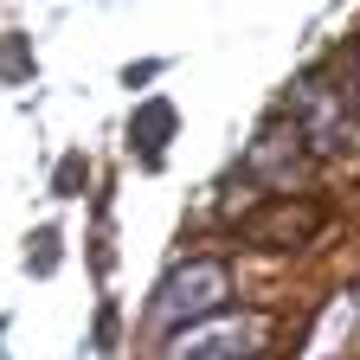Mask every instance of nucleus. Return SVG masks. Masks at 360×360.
Wrapping results in <instances>:
<instances>
[{
  "mask_svg": "<svg viewBox=\"0 0 360 360\" xmlns=\"http://www.w3.org/2000/svg\"><path fill=\"white\" fill-rule=\"evenodd\" d=\"M225 302H232V270H225L219 257H180L161 277L155 302H148V328L155 335H174V328L200 322V315H212Z\"/></svg>",
  "mask_w": 360,
  "mask_h": 360,
  "instance_id": "nucleus-1",
  "label": "nucleus"
},
{
  "mask_svg": "<svg viewBox=\"0 0 360 360\" xmlns=\"http://www.w3.org/2000/svg\"><path fill=\"white\" fill-rule=\"evenodd\" d=\"M315 225H322V212H315L309 200H302V206H296V200H283V225H245V232H251V245L283 251V245H302Z\"/></svg>",
  "mask_w": 360,
  "mask_h": 360,
  "instance_id": "nucleus-6",
  "label": "nucleus"
},
{
  "mask_svg": "<svg viewBox=\"0 0 360 360\" xmlns=\"http://www.w3.org/2000/svg\"><path fill=\"white\" fill-rule=\"evenodd\" d=\"M155 71H161V58H148V65H129V71H122V84H148Z\"/></svg>",
  "mask_w": 360,
  "mask_h": 360,
  "instance_id": "nucleus-8",
  "label": "nucleus"
},
{
  "mask_svg": "<svg viewBox=\"0 0 360 360\" xmlns=\"http://www.w3.org/2000/svg\"><path fill=\"white\" fill-rule=\"evenodd\" d=\"M0 77H7V84L32 77V58H26V39H0Z\"/></svg>",
  "mask_w": 360,
  "mask_h": 360,
  "instance_id": "nucleus-7",
  "label": "nucleus"
},
{
  "mask_svg": "<svg viewBox=\"0 0 360 360\" xmlns=\"http://www.w3.org/2000/svg\"><path fill=\"white\" fill-rule=\"evenodd\" d=\"M161 341H167L174 360H225V354H251V347H264V341H270V322H251V315H225V309H212V315H200V322L174 328V335H161Z\"/></svg>",
  "mask_w": 360,
  "mask_h": 360,
  "instance_id": "nucleus-2",
  "label": "nucleus"
},
{
  "mask_svg": "<svg viewBox=\"0 0 360 360\" xmlns=\"http://www.w3.org/2000/svg\"><path fill=\"white\" fill-rule=\"evenodd\" d=\"M347 110H354V103L335 90V77H328V71H309V77L296 84L290 122L302 129L309 155H335V148H341V135H347Z\"/></svg>",
  "mask_w": 360,
  "mask_h": 360,
  "instance_id": "nucleus-3",
  "label": "nucleus"
},
{
  "mask_svg": "<svg viewBox=\"0 0 360 360\" xmlns=\"http://www.w3.org/2000/svg\"><path fill=\"white\" fill-rule=\"evenodd\" d=\"M174 129H180V110L167 103V97H148L142 110L129 116V155L142 161L148 174L167 161V142H174Z\"/></svg>",
  "mask_w": 360,
  "mask_h": 360,
  "instance_id": "nucleus-5",
  "label": "nucleus"
},
{
  "mask_svg": "<svg viewBox=\"0 0 360 360\" xmlns=\"http://www.w3.org/2000/svg\"><path fill=\"white\" fill-rule=\"evenodd\" d=\"M302 167H309V142L290 116H270L245 148V174L264 180V187H290V180H302Z\"/></svg>",
  "mask_w": 360,
  "mask_h": 360,
  "instance_id": "nucleus-4",
  "label": "nucleus"
},
{
  "mask_svg": "<svg viewBox=\"0 0 360 360\" xmlns=\"http://www.w3.org/2000/svg\"><path fill=\"white\" fill-rule=\"evenodd\" d=\"M77 180H84V161H65V167H58V187L71 193V187H77Z\"/></svg>",
  "mask_w": 360,
  "mask_h": 360,
  "instance_id": "nucleus-9",
  "label": "nucleus"
}]
</instances>
